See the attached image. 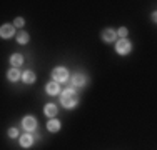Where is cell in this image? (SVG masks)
<instances>
[{
	"label": "cell",
	"mask_w": 157,
	"mask_h": 150,
	"mask_svg": "<svg viewBox=\"0 0 157 150\" xmlns=\"http://www.w3.org/2000/svg\"><path fill=\"white\" fill-rule=\"evenodd\" d=\"M60 102H62V105L65 108H74L78 103V97H77V93L74 92L72 88H67V90H63V92H62Z\"/></svg>",
	"instance_id": "cell-1"
},
{
	"label": "cell",
	"mask_w": 157,
	"mask_h": 150,
	"mask_svg": "<svg viewBox=\"0 0 157 150\" xmlns=\"http://www.w3.org/2000/svg\"><path fill=\"white\" fill-rule=\"evenodd\" d=\"M115 50H117V54H121V55H127L130 50H132V43H130L129 40L122 39V40L117 42V45H115Z\"/></svg>",
	"instance_id": "cell-2"
},
{
	"label": "cell",
	"mask_w": 157,
	"mask_h": 150,
	"mask_svg": "<svg viewBox=\"0 0 157 150\" xmlns=\"http://www.w3.org/2000/svg\"><path fill=\"white\" fill-rule=\"evenodd\" d=\"M52 77H54V82H65L67 77H69V72H67V69H63V67H57V69H54V72H52Z\"/></svg>",
	"instance_id": "cell-3"
},
{
	"label": "cell",
	"mask_w": 157,
	"mask_h": 150,
	"mask_svg": "<svg viewBox=\"0 0 157 150\" xmlns=\"http://www.w3.org/2000/svg\"><path fill=\"white\" fill-rule=\"evenodd\" d=\"M22 125H24L25 130H29V132H32V130L37 129V120L32 117V115H27V117H24L22 120Z\"/></svg>",
	"instance_id": "cell-4"
},
{
	"label": "cell",
	"mask_w": 157,
	"mask_h": 150,
	"mask_svg": "<svg viewBox=\"0 0 157 150\" xmlns=\"http://www.w3.org/2000/svg\"><path fill=\"white\" fill-rule=\"evenodd\" d=\"M102 39H104V42H114L115 39H117V32L115 30H112V28H107V30H104V33H102Z\"/></svg>",
	"instance_id": "cell-5"
},
{
	"label": "cell",
	"mask_w": 157,
	"mask_h": 150,
	"mask_svg": "<svg viewBox=\"0 0 157 150\" xmlns=\"http://www.w3.org/2000/svg\"><path fill=\"white\" fill-rule=\"evenodd\" d=\"M0 35H2V39H10V37L13 35V27L9 24L2 25V28H0Z\"/></svg>",
	"instance_id": "cell-6"
},
{
	"label": "cell",
	"mask_w": 157,
	"mask_h": 150,
	"mask_svg": "<svg viewBox=\"0 0 157 150\" xmlns=\"http://www.w3.org/2000/svg\"><path fill=\"white\" fill-rule=\"evenodd\" d=\"M22 80H24V84H33L35 82V73L32 70H27V72H24V75H22Z\"/></svg>",
	"instance_id": "cell-7"
},
{
	"label": "cell",
	"mask_w": 157,
	"mask_h": 150,
	"mask_svg": "<svg viewBox=\"0 0 157 150\" xmlns=\"http://www.w3.org/2000/svg\"><path fill=\"white\" fill-rule=\"evenodd\" d=\"M10 63H12V65L17 69L18 65H22V63H24V55H20V54H13L12 57H10Z\"/></svg>",
	"instance_id": "cell-8"
},
{
	"label": "cell",
	"mask_w": 157,
	"mask_h": 150,
	"mask_svg": "<svg viewBox=\"0 0 157 150\" xmlns=\"http://www.w3.org/2000/svg\"><path fill=\"white\" fill-rule=\"evenodd\" d=\"M32 142H33V138H32L30 133H24L20 137V145H22V147H30Z\"/></svg>",
	"instance_id": "cell-9"
},
{
	"label": "cell",
	"mask_w": 157,
	"mask_h": 150,
	"mask_svg": "<svg viewBox=\"0 0 157 150\" xmlns=\"http://www.w3.org/2000/svg\"><path fill=\"white\" fill-rule=\"evenodd\" d=\"M45 92L50 93V95H55V93H59V84H57V82H50V84H47Z\"/></svg>",
	"instance_id": "cell-10"
},
{
	"label": "cell",
	"mask_w": 157,
	"mask_h": 150,
	"mask_svg": "<svg viewBox=\"0 0 157 150\" xmlns=\"http://www.w3.org/2000/svg\"><path fill=\"white\" fill-rule=\"evenodd\" d=\"M72 84L75 85V87H82V85L85 84V77H84V75H80V73H75L72 77Z\"/></svg>",
	"instance_id": "cell-11"
},
{
	"label": "cell",
	"mask_w": 157,
	"mask_h": 150,
	"mask_svg": "<svg viewBox=\"0 0 157 150\" xmlns=\"http://www.w3.org/2000/svg\"><path fill=\"white\" fill-rule=\"evenodd\" d=\"M44 112H45L47 117H54V115L57 114V107H55L54 103H47L45 108H44Z\"/></svg>",
	"instance_id": "cell-12"
},
{
	"label": "cell",
	"mask_w": 157,
	"mask_h": 150,
	"mask_svg": "<svg viewBox=\"0 0 157 150\" xmlns=\"http://www.w3.org/2000/svg\"><path fill=\"white\" fill-rule=\"evenodd\" d=\"M7 77H9L10 82H17L18 78H22V75H20V72H18L17 69H12V70L9 72V75H7Z\"/></svg>",
	"instance_id": "cell-13"
},
{
	"label": "cell",
	"mask_w": 157,
	"mask_h": 150,
	"mask_svg": "<svg viewBox=\"0 0 157 150\" xmlns=\"http://www.w3.org/2000/svg\"><path fill=\"white\" fill-rule=\"evenodd\" d=\"M47 129L50 130V132H59V129H60V122H59V120H50V122L47 123Z\"/></svg>",
	"instance_id": "cell-14"
},
{
	"label": "cell",
	"mask_w": 157,
	"mask_h": 150,
	"mask_svg": "<svg viewBox=\"0 0 157 150\" xmlns=\"http://www.w3.org/2000/svg\"><path fill=\"white\" fill-rule=\"evenodd\" d=\"M17 42H18V43H22V45H24V43H27V42H29V33L20 32V33L17 35Z\"/></svg>",
	"instance_id": "cell-15"
},
{
	"label": "cell",
	"mask_w": 157,
	"mask_h": 150,
	"mask_svg": "<svg viewBox=\"0 0 157 150\" xmlns=\"http://www.w3.org/2000/svg\"><path fill=\"white\" fill-rule=\"evenodd\" d=\"M24 18H15V22H13V25H15V27H24Z\"/></svg>",
	"instance_id": "cell-16"
},
{
	"label": "cell",
	"mask_w": 157,
	"mask_h": 150,
	"mask_svg": "<svg viewBox=\"0 0 157 150\" xmlns=\"http://www.w3.org/2000/svg\"><path fill=\"white\" fill-rule=\"evenodd\" d=\"M117 33H119V35L122 37V39H124V37L127 35V28H125V27H121V28L117 30Z\"/></svg>",
	"instance_id": "cell-17"
},
{
	"label": "cell",
	"mask_w": 157,
	"mask_h": 150,
	"mask_svg": "<svg viewBox=\"0 0 157 150\" xmlns=\"http://www.w3.org/2000/svg\"><path fill=\"white\" fill-rule=\"evenodd\" d=\"M17 135H18V132H17V129H10V130H9V137H10V138L17 137Z\"/></svg>",
	"instance_id": "cell-18"
},
{
	"label": "cell",
	"mask_w": 157,
	"mask_h": 150,
	"mask_svg": "<svg viewBox=\"0 0 157 150\" xmlns=\"http://www.w3.org/2000/svg\"><path fill=\"white\" fill-rule=\"evenodd\" d=\"M152 20H154V22H157V12H154V13H152Z\"/></svg>",
	"instance_id": "cell-19"
}]
</instances>
